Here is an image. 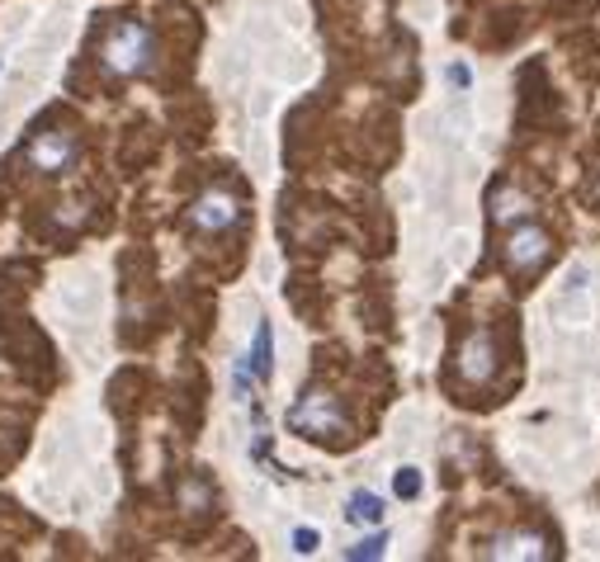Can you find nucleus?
Here are the masks:
<instances>
[{
	"label": "nucleus",
	"mask_w": 600,
	"mask_h": 562,
	"mask_svg": "<svg viewBox=\"0 0 600 562\" xmlns=\"http://www.w3.org/2000/svg\"><path fill=\"white\" fill-rule=\"evenodd\" d=\"M152 57H156V38H152V28L137 20H119L105 34V43H99V67L119 81L142 76V71L152 67Z\"/></svg>",
	"instance_id": "1"
},
{
	"label": "nucleus",
	"mask_w": 600,
	"mask_h": 562,
	"mask_svg": "<svg viewBox=\"0 0 600 562\" xmlns=\"http://www.w3.org/2000/svg\"><path fill=\"white\" fill-rule=\"evenodd\" d=\"M289 430L303 440H346L350 435V416L340 411V402L322 387H308L303 397L289 407Z\"/></svg>",
	"instance_id": "2"
},
{
	"label": "nucleus",
	"mask_w": 600,
	"mask_h": 562,
	"mask_svg": "<svg viewBox=\"0 0 600 562\" xmlns=\"http://www.w3.org/2000/svg\"><path fill=\"white\" fill-rule=\"evenodd\" d=\"M553 255V237L544 232L539 223H516L511 227V237H506V251H502V265H506V275H535L539 265H544Z\"/></svg>",
	"instance_id": "3"
},
{
	"label": "nucleus",
	"mask_w": 600,
	"mask_h": 562,
	"mask_svg": "<svg viewBox=\"0 0 600 562\" xmlns=\"http://www.w3.org/2000/svg\"><path fill=\"white\" fill-rule=\"evenodd\" d=\"M28 166L43 170V176H62L81 162V137L71 128H38L34 142H28Z\"/></svg>",
	"instance_id": "4"
},
{
	"label": "nucleus",
	"mask_w": 600,
	"mask_h": 562,
	"mask_svg": "<svg viewBox=\"0 0 600 562\" xmlns=\"http://www.w3.org/2000/svg\"><path fill=\"white\" fill-rule=\"evenodd\" d=\"M184 218H190L194 232H213V237H218V232H227V227L241 223V199L232 190H204L190 204Z\"/></svg>",
	"instance_id": "5"
},
{
	"label": "nucleus",
	"mask_w": 600,
	"mask_h": 562,
	"mask_svg": "<svg viewBox=\"0 0 600 562\" xmlns=\"http://www.w3.org/2000/svg\"><path fill=\"white\" fill-rule=\"evenodd\" d=\"M553 553H559L553 539L539 535V529H506V535H492L488 549H482V558H496V562H544Z\"/></svg>",
	"instance_id": "6"
},
{
	"label": "nucleus",
	"mask_w": 600,
	"mask_h": 562,
	"mask_svg": "<svg viewBox=\"0 0 600 562\" xmlns=\"http://www.w3.org/2000/svg\"><path fill=\"white\" fill-rule=\"evenodd\" d=\"M454 359H459V373L468 383H492V373H496V336H492V331H468Z\"/></svg>",
	"instance_id": "7"
},
{
	"label": "nucleus",
	"mask_w": 600,
	"mask_h": 562,
	"mask_svg": "<svg viewBox=\"0 0 600 562\" xmlns=\"http://www.w3.org/2000/svg\"><path fill=\"white\" fill-rule=\"evenodd\" d=\"M488 213H492V223L516 227L525 218H535V199L525 190H516V184H492V190H488Z\"/></svg>",
	"instance_id": "8"
},
{
	"label": "nucleus",
	"mask_w": 600,
	"mask_h": 562,
	"mask_svg": "<svg viewBox=\"0 0 600 562\" xmlns=\"http://www.w3.org/2000/svg\"><path fill=\"white\" fill-rule=\"evenodd\" d=\"M251 373L255 383H269V373H275V331H269V322L255 326V345H251Z\"/></svg>",
	"instance_id": "9"
},
{
	"label": "nucleus",
	"mask_w": 600,
	"mask_h": 562,
	"mask_svg": "<svg viewBox=\"0 0 600 562\" xmlns=\"http://www.w3.org/2000/svg\"><path fill=\"white\" fill-rule=\"evenodd\" d=\"M383 497L379 492H355L350 501H346V521L350 525H383Z\"/></svg>",
	"instance_id": "10"
},
{
	"label": "nucleus",
	"mask_w": 600,
	"mask_h": 562,
	"mask_svg": "<svg viewBox=\"0 0 600 562\" xmlns=\"http://www.w3.org/2000/svg\"><path fill=\"white\" fill-rule=\"evenodd\" d=\"M213 506V487L204 478H184L180 482V511H190V515H204Z\"/></svg>",
	"instance_id": "11"
},
{
	"label": "nucleus",
	"mask_w": 600,
	"mask_h": 562,
	"mask_svg": "<svg viewBox=\"0 0 600 562\" xmlns=\"http://www.w3.org/2000/svg\"><path fill=\"white\" fill-rule=\"evenodd\" d=\"M383 553H388V535H383V529H379V535H369V539H360V543H355V549H346V558L350 562H374V558H383Z\"/></svg>",
	"instance_id": "12"
},
{
	"label": "nucleus",
	"mask_w": 600,
	"mask_h": 562,
	"mask_svg": "<svg viewBox=\"0 0 600 562\" xmlns=\"http://www.w3.org/2000/svg\"><path fill=\"white\" fill-rule=\"evenodd\" d=\"M393 492L403 497V501H417V497H421V473H417V468H403V473L393 478Z\"/></svg>",
	"instance_id": "13"
},
{
	"label": "nucleus",
	"mask_w": 600,
	"mask_h": 562,
	"mask_svg": "<svg viewBox=\"0 0 600 562\" xmlns=\"http://www.w3.org/2000/svg\"><path fill=\"white\" fill-rule=\"evenodd\" d=\"M251 383H255V373H251V359L241 355V359H237V369H232V387H237V397H241V402H251Z\"/></svg>",
	"instance_id": "14"
},
{
	"label": "nucleus",
	"mask_w": 600,
	"mask_h": 562,
	"mask_svg": "<svg viewBox=\"0 0 600 562\" xmlns=\"http://www.w3.org/2000/svg\"><path fill=\"white\" fill-rule=\"evenodd\" d=\"M293 549H298V553H312V549H317V535H312V529H298V535H293Z\"/></svg>",
	"instance_id": "15"
},
{
	"label": "nucleus",
	"mask_w": 600,
	"mask_h": 562,
	"mask_svg": "<svg viewBox=\"0 0 600 562\" xmlns=\"http://www.w3.org/2000/svg\"><path fill=\"white\" fill-rule=\"evenodd\" d=\"M449 81H454V85H459V91H468V85H473V71H468V67H459V62H454V67H449Z\"/></svg>",
	"instance_id": "16"
}]
</instances>
